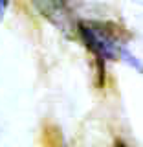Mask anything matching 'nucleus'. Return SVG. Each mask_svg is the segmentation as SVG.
I'll use <instances>...</instances> for the list:
<instances>
[{
    "label": "nucleus",
    "mask_w": 143,
    "mask_h": 147,
    "mask_svg": "<svg viewBox=\"0 0 143 147\" xmlns=\"http://www.w3.org/2000/svg\"><path fill=\"white\" fill-rule=\"evenodd\" d=\"M77 30H79L81 39L86 44V48L95 55L99 66H103L107 61H117L121 57L128 59L130 64L134 63V57L127 52L121 33L114 24L83 20L79 22Z\"/></svg>",
    "instance_id": "obj_1"
},
{
    "label": "nucleus",
    "mask_w": 143,
    "mask_h": 147,
    "mask_svg": "<svg viewBox=\"0 0 143 147\" xmlns=\"http://www.w3.org/2000/svg\"><path fill=\"white\" fill-rule=\"evenodd\" d=\"M6 7H7L6 2H0V20H2V15H4V11H6Z\"/></svg>",
    "instance_id": "obj_2"
},
{
    "label": "nucleus",
    "mask_w": 143,
    "mask_h": 147,
    "mask_svg": "<svg viewBox=\"0 0 143 147\" xmlns=\"http://www.w3.org/2000/svg\"><path fill=\"white\" fill-rule=\"evenodd\" d=\"M114 147H128V145H125V144H123V142H117V144L114 145Z\"/></svg>",
    "instance_id": "obj_3"
}]
</instances>
